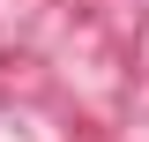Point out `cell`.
<instances>
[]
</instances>
